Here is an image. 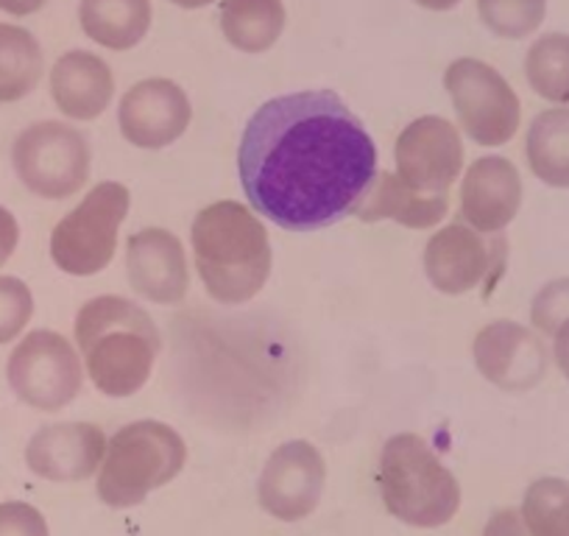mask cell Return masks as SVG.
I'll list each match as a JSON object with an SVG mask.
<instances>
[{"label": "cell", "mask_w": 569, "mask_h": 536, "mask_svg": "<svg viewBox=\"0 0 569 536\" xmlns=\"http://www.w3.org/2000/svg\"><path fill=\"white\" fill-rule=\"evenodd\" d=\"M238 171L246 199L291 232L332 227L355 212L380 173L377 146L332 90L277 96L249 118Z\"/></svg>", "instance_id": "1"}, {"label": "cell", "mask_w": 569, "mask_h": 536, "mask_svg": "<svg viewBox=\"0 0 569 536\" xmlns=\"http://www.w3.org/2000/svg\"><path fill=\"white\" fill-rule=\"evenodd\" d=\"M76 344L98 391L107 397H131L154 371L160 330L131 299L96 297L76 316Z\"/></svg>", "instance_id": "2"}, {"label": "cell", "mask_w": 569, "mask_h": 536, "mask_svg": "<svg viewBox=\"0 0 569 536\" xmlns=\"http://www.w3.org/2000/svg\"><path fill=\"white\" fill-rule=\"evenodd\" d=\"M193 257L207 294L221 305H243L266 288L271 240L260 218L240 201H216L196 216Z\"/></svg>", "instance_id": "3"}, {"label": "cell", "mask_w": 569, "mask_h": 536, "mask_svg": "<svg viewBox=\"0 0 569 536\" xmlns=\"http://www.w3.org/2000/svg\"><path fill=\"white\" fill-rule=\"evenodd\" d=\"M377 484L388 514L413 528H441L461 508L456 475L416 434H397L386 441Z\"/></svg>", "instance_id": "4"}, {"label": "cell", "mask_w": 569, "mask_h": 536, "mask_svg": "<svg viewBox=\"0 0 569 536\" xmlns=\"http://www.w3.org/2000/svg\"><path fill=\"white\" fill-rule=\"evenodd\" d=\"M184 461L188 447L171 425L140 419L107 441L96 492L109 508L140 506L151 492L171 484Z\"/></svg>", "instance_id": "5"}, {"label": "cell", "mask_w": 569, "mask_h": 536, "mask_svg": "<svg viewBox=\"0 0 569 536\" xmlns=\"http://www.w3.org/2000/svg\"><path fill=\"white\" fill-rule=\"evenodd\" d=\"M12 166L29 193L48 201L70 199L90 179V140L62 120H40L14 138Z\"/></svg>", "instance_id": "6"}, {"label": "cell", "mask_w": 569, "mask_h": 536, "mask_svg": "<svg viewBox=\"0 0 569 536\" xmlns=\"http://www.w3.org/2000/svg\"><path fill=\"white\" fill-rule=\"evenodd\" d=\"M131 196L120 182H101L51 232V260L70 277H96L112 262Z\"/></svg>", "instance_id": "7"}, {"label": "cell", "mask_w": 569, "mask_h": 536, "mask_svg": "<svg viewBox=\"0 0 569 536\" xmlns=\"http://www.w3.org/2000/svg\"><path fill=\"white\" fill-rule=\"evenodd\" d=\"M445 87L469 140L486 149H497L517 135L522 107L500 70L472 57L456 59L447 68Z\"/></svg>", "instance_id": "8"}, {"label": "cell", "mask_w": 569, "mask_h": 536, "mask_svg": "<svg viewBox=\"0 0 569 536\" xmlns=\"http://www.w3.org/2000/svg\"><path fill=\"white\" fill-rule=\"evenodd\" d=\"M9 388L20 403L37 411H62L79 397L84 369L73 344L57 330L23 336L7 364Z\"/></svg>", "instance_id": "9"}, {"label": "cell", "mask_w": 569, "mask_h": 536, "mask_svg": "<svg viewBox=\"0 0 569 536\" xmlns=\"http://www.w3.org/2000/svg\"><path fill=\"white\" fill-rule=\"evenodd\" d=\"M327 464L319 447L297 439L284 441L268 456L257 480V500L262 512L279 523H299L310 517L325 495Z\"/></svg>", "instance_id": "10"}, {"label": "cell", "mask_w": 569, "mask_h": 536, "mask_svg": "<svg viewBox=\"0 0 569 536\" xmlns=\"http://www.w3.org/2000/svg\"><path fill=\"white\" fill-rule=\"evenodd\" d=\"M397 177L425 196L452 188L463 171V143L456 126L439 115L416 118L402 129L393 146Z\"/></svg>", "instance_id": "11"}, {"label": "cell", "mask_w": 569, "mask_h": 536, "mask_svg": "<svg viewBox=\"0 0 569 536\" xmlns=\"http://www.w3.org/2000/svg\"><path fill=\"white\" fill-rule=\"evenodd\" d=\"M193 120L190 98L177 81L146 79L123 92L118 103L120 135L137 149H166L177 143Z\"/></svg>", "instance_id": "12"}, {"label": "cell", "mask_w": 569, "mask_h": 536, "mask_svg": "<svg viewBox=\"0 0 569 536\" xmlns=\"http://www.w3.org/2000/svg\"><path fill=\"white\" fill-rule=\"evenodd\" d=\"M506 262V240L486 244L480 232L467 224H450L427 240L425 271L436 291L461 297L478 288L489 271H500Z\"/></svg>", "instance_id": "13"}, {"label": "cell", "mask_w": 569, "mask_h": 536, "mask_svg": "<svg viewBox=\"0 0 569 536\" xmlns=\"http://www.w3.org/2000/svg\"><path fill=\"white\" fill-rule=\"evenodd\" d=\"M126 277L131 291L154 305H179L190 291L182 240L160 227L140 229L126 246Z\"/></svg>", "instance_id": "14"}, {"label": "cell", "mask_w": 569, "mask_h": 536, "mask_svg": "<svg viewBox=\"0 0 569 536\" xmlns=\"http://www.w3.org/2000/svg\"><path fill=\"white\" fill-rule=\"evenodd\" d=\"M475 366L506 391H528L547 371V349L536 332L517 321H491L475 338Z\"/></svg>", "instance_id": "15"}, {"label": "cell", "mask_w": 569, "mask_h": 536, "mask_svg": "<svg viewBox=\"0 0 569 536\" xmlns=\"http://www.w3.org/2000/svg\"><path fill=\"white\" fill-rule=\"evenodd\" d=\"M107 436L90 423H57L37 430L26 447V464L53 484L87 480L101 469Z\"/></svg>", "instance_id": "16"}, {"label": "cell", "mask_w": 569, "mask_h": 536, "mask_svg": "<svg viewBox=\"0 0 569 536\" xmlns=\"http://www.w3.org/2000/svg\"><path fill=\"white\" fill-rule=\"evenodd\" d=\"M522 205V179L506 157H480L463 173L461 218L480 235H500Z\"/></svg>", "instance_id": "17"}, {"label": "cell", "mask_w": 569, "mask_h": 536, "mask_svg": "<svg viewBox=\"0 0 569 536\" xmlns=\"http://www.w3.org/2000/svg\"><path fill=\"white\" fill-rule=\"evenodd\" d=\"M51 96L68 118H101L114 96L112 68L90 51H68L51 68Z\"/></svg>", "instance_id": "18"}, {"label": "cell", "mask_w": 569, "mask_h": 536, "mask_svg": "<svg viewBox=\"0 0 569 536\" xmlns=\"http://www.w3.org/2000/svg\"><path fill=\"white\" fill-rule=\"evenodd\" d=\"M450 212L447 193L425 196L419 190L408 188L397 173H377L375 185L363 196L352 216L360 221H397L408 229H430L441 224V218Z\"/></svg>", "instance_id": "19"}, {"label": "cell", "mask_w": 569, "mask_h": 536, "mask_svg": "<svg viewBox=\"0 0 569 536\" xmlns=\"http://www.w3.org/2000/svg\"><path fill=\"white\" fill-rule=\"evenodd\" d=\"M154 20L151 0H81V31L96 46L109 51H129L146 40Z\"/></svg>", "instance_id": "20"}, {"label": "cell", "mask_w": 569, "mask_h": 536, "mask_svg": "<svg viewBox=\"0 0 569 536\" xmlns=\"http://www.w3.org/2000/svg\"><path fill=\"white\" fill-rule=\"evenodd\" d=\"M288 14L282 0H223L221 31L243 53H266L282 37Z\"/></svg>", "instance_id": "21"}, {"label": "cell", "mask_w": 569, "mask_h": 536, "mask_svg": "<svg viewBox=\"0 0 569 536\" xmlns=\"http://www.w3.org/2000/svg\"><path fill=\"white\" fill-rule=\"evenodd\" d=\"M530 171L550 188H569V107L536 115L525 140Z\"/></svg>", "instance_id": "22"}, {"label": "cell", "mask_w": 569, "mask_h": 536, "mask_svg": "<svg viewBox=\"0 0 569 536\" xmlns=\"http://www.w3.org/2000/svg\"><path fill=\"white\" fill-rule=\"evenodd\" d=\"M46 68L42 46L29 29L0 23V103L23 101L37 90Z\"/></svg>", "instance_id": "23"}, {"label": "cell", "mask_w": 569, "mask_h": 536, "mask_svg": "<svg viewBox=\"0 0 569 536\" xmlns=\"http://www.w3.org/2000/svg\"><path fill=\"white\" fill-rule=\"evenodd\" d=\"M525 76L536 96L569 103V34H545L528 48Z\"/></svg>", "instance_id": "24"}, {"label": "cell", "mask_w": 569, "mask_h": 536, "mask_svg": "<svg viewBox=\"0 0 569 536\" xmlns=\"http://www.w3.org/2000/svg\"><path fill=\"white\" fill-rule=\"evenodd\" d=\"M528 536H569V484L539 478L528 486L519 506Z\"/></svg>", "instance_id": "25"}, {"label": "cell", "mask_w": 569, "mask_h": 536, "mask_svg": "<svg viewBox=\"0 0 569 536\" xmlns=\"http://www.w3.org/2000/svg\"><path fill=\"white\" fill-rule=\"evenodd\" d=\"M478 14L491 34L525 40L545 23L547 0H478Z\"/></svg>", "instance_id": "26"}, {"label": "cell", "mask_w": 569, "mask_h": 536, "mask_svg": "<svg viewBox=\"0 0 569 536\" xmlns=\"http://www.w3.org/2000/svg\"><path fill=\"white\" fill-rule=\"evenodd\" d=\"M34 316V294L18 277H0V347L20 336Z\"/></svg>", "instance_id": "27"}, {"label": "cell", "mask_w": 569, "mask_h": 536, "mask_svg": "<svg viewBox=\"0 0 569 536\" xmlns=\"http://www.w3.org/2000/svg\"><path fill=\"white\" fill-rule=\"evenodd\" d=\"M530 319L539 332L556 336L558 327L569 319V280L547 282L530 305Z\"/></svg>", "instance_id": "28"}, {"label": "cell", "mask_w": 569, "mask_h": 536, "mask_svg": "<svg viewBox=\"0 0 569 536\" xmlns=\"http://www.w3.org/2000/svg\"><path fill=\"white\" fill-rule=\"evenodd\" d=\"M0 536H51L40 508L29 503H0Z\"/></svg>", "instance_id": "29"}, {"label": "cell", "mask_w": 569, "mask_h": 536, "mask_svg": "<svg viewBox=\"0 0 569 536\" xmlns=\"http://www.w3.org/2000/svg\"><path fill=\"white\" fill-rule=\"evenodd\" d=\"M20 244V224L14 218L12 210L0 205V268L12 260V255L18 251Z\"/></svg>", "instance_id": "30"}, {"label": "cell", "mask_w": 569, "mask_h": 536, "mask_svg": "<svg viewBox=\"0 0 569 536\" xmlns=\"http://www.w3.org/2000/svg\"><path fill=\"white\" fill-rule=\"evenodd\" d=\"M483 536H528L522 517H519V508H502V512L491 514V519L483 528Z\"/></svg>", "instance_id": "31"}, {"label": "cell", "mask_w": 569, "mask_h": 536, "mask_svg": "<svg viewBox=\"0 0 569 536\" xmlns=\"http://www.w3.org/2000/svg\"><path fill=\"white\" fill-rule=\"evenodd\" d=\"M556 344H552V355H556V364L558 369L563 371V377L569 380V319L563 321L561 327H558L556 336Z\"/></svg>", "instance_id": "32"}, {"label": "cell", "mask_w": 569, "mask_h": 536, "mask_svg": "<svg viewBox=\"0 0 569 536\" xmlns=\"http://www.w3.org/2000/svg\"><path fill=\"white\" fill-rule=\"evenodd\" d=\"M48 0H0V12L12 14V18H29L37 14Z\"/></svg>", "instance_id": "33"}, {"label": "cell", "mask_w": 569, "mask_h": 536, "mask_svg": "<svg viewBox=\"0 0 569 536\" xmlns=\"http://www.w3.org/2000/svg\"><path fill=\"white\" fill-rule=\"evenodd\" d=\"M416 3L430 9V12H450V9H456L461 0H416Z\"/></svg>", "instance_id": "34"}, {"label": "cell", "mask_w": 569, "mask_h": 536, "mask_svg": "<svg viewBox=\"0 0 569 536\" xmlns=\"http://www.w3.org/2000/svg\"><path fill=\"white\" fill-rule=\"evenodd\" d=\"M171 3H177V7L182 9H204L210 7V3H216V0H171Z\"/></svg>", "instance_id": "35"}]
</instances>
